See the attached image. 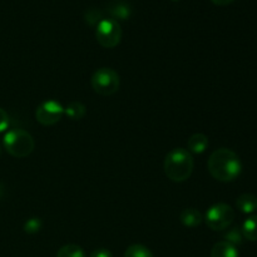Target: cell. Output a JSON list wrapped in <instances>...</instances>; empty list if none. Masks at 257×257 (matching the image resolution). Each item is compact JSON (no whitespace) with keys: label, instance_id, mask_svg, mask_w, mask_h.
I'll list each match as a JSON object with an SVG mask.
<instances>
[{"label":"cell","instance_id":"cell-1","mask_svg":"<svg viewBox=\"0 0 257 257\" xmlns=\"http://www.w3.org/2000/svg\"><path fill=\"white\" fill-rule=\"evenodd\" d=\"M207 168L215 180L220 182H232L241 175L242 163L233 151L220 148L210 156Z\"/></svg>","mask_w":257,"mask_h":257},{"label":"cell","instance_id":"cell-2","mask_svg":"<svg viewBox=\"0 0 257 257\" xmlns=\"http://www.w3.org/2000/svg\"><path fill=\"white\" fill-rule=\"evenodd\" d=\"M165 173L173 182H185L193 171V157L185 148H173L167 153L163 163Z\"/></svg>","mask_w":257,"mask_h":257},{"label":"cell","instance_id":"cell-3","mask_svg":"<svg viewBox=\"0 0 257 257\" xmlns=\"http://www.w3.org/2000/svg\"><path fill=\"white\" fill-rule=\"evenodd\" d=\"M5 151L13 157L25 158L34 151L35 142L33 136L24 130H10L3 140Z\"/></svg>","mask_w":257,"mask_h":257},{"label":"cell","instance_id":"cell-4","mask_svg":"<svg viewBox=\"0 0 257 257\" xmlns=\"http://www.w3.org/2000/svg\"><path fill=\"white\" fill-rule=\"evenodd\" d=\"M92 88L100 95H112L119 89V75L112 68H99L92 75Z\"/></svg>","mask_w":257,"mask_h":257},{"label":"cell","instance_id":"cell-5","mask_svg":"<svg viewBox=\"0 0 257 257\" xmlns=\"http://www.w3.org/2000/svg\"><path fill=\"white\" fill-rule=\"evenodd\" d=\"M235 220V211L227 203H216L211 206L205 215V222L211 230L223 231Z\"/></svg>","mask_w":257,"mask_h":257},{"label":"cell","instance_id":"cell-6","mask_svg":"<svg viewBox=\"0 0 257 257\" xmlns=\"http://www.w3.org/2000/svg\"><path fill=\"white\" fill-rule=\"evenodd\" d=\"M95 38L102 47L114 48L122 39V28L113 18H103L95 27Z\"/></svg>","mask_w":257,"mask_h":257},{"label":"cell","instance_id":"cell-7","mask_svg":"<svg viewBox=\"0 0 257 257\" xmlns=\"http://www.w3.org/2000/svg\"><path fill=\"white\" fill-rule=\"evenodd\" d=\"M64 115V108L59 102L49 99L43 102L35 110V118L43 125H53Z\"/></svg>","mask_w":257,"mask_h":257},{"label":"cell","instance_id":"cell-8","mask_svg":"<svg viewBox=\"0 0 257 257\" xmlns=\"http://www.w3.org/2000/svg\"><path fill=\"white\" fill-rule=\"evenodd\" d=\"M236 207L240 212L250 215L257 210V197L252 193H243L236 200Z\"/></svg>","mask_w":257,"mask_h":257},{"label":"cell","instance_id":"cell-9","mask_svg":"<svg viewBox=\"0 0 257 257\" xmlns=\"http://www.w3.org/2000/svg\"><path fill=\"white\" fill-rule=\"evenodd\" d=\"M188 152L196 153V155H201L205 152L208 147V138L207 136L202 135V133H195L188 138L187 142Z\"/></svg>","mask_w":257,"mask_h":257},{"label":"cell","instance_id":"cell-10","mask_svg":"<svg viewBox=\"0 0 257 257\" xmlns=\"http://www.w3.org/2000/svg\"><path fill=\"white\" fill-rule=\"evenodd\" d=\"M211 257H238L237 247L225 240L220 241L211 250Z\"/></svg>","mask_w":257,"mask_h":257},{"label":"cell","instance_id":"cell-11","mask_svg":"<svg viewBox=\"0 0 257 257\" xmlns=\"http://www.w3.org/2000/svg\"><path fill=\"white\" fill-rule=\"evenodd\" d=\"M180 220L186 227H196V226L201 225L203 217L200 211L196 210V208H186L181 212Z\"/></svg>","mask_w":257,"mask_h":257},{"label":"cell","instance_id":"cell-12","mask_svg":"<svg viewBox=\"0 0 257 257\" xmlns=\"http://www.w3.org/2000/svg\"><path fill=\"white\" fill-rule=\"evenodd\" d=\"M243 237L248 241H257V215L246 218L241 227Z\"/></svg>","mask_w":257,"mask_h":257},{"label":"cell","instance_id":"cell-13","mask_svg":"<svg viewBox=\"0 0 257 257\" xmlns=\"http://www.w3.org/2000/svg\"><path fill=\"white\" fill-rule=\"evenodd\" d=\"M87 113V108L80 102H72L64 108V114L72 120H80Z\"/></svg>","mask_w":257,"mask_h":257},{"label":"cell","instance_id":"cell-14","mask_svg":"<svg viewBox=\"0 0 257 257\" xmlns=\"http://www.w3.org/2000/svg\"><path fill=\"white\" fill-rule=\"evenodd\" d=\"M124 257H155V256H153L152 251H151L148 247L136 243V245H131L130 247L125 250Z\"/></svg>","mask_w":257,"mask_h":257},{"label":"cell","instance_id":"cell-15","mask_svg":"<svg viewBox=\"0 0 257 257\" xmlns=\"http://www.w3.org/2000/svg\"><path fill=\"white\" fill-rule=\"evenodd\" d=\"M57 257H85V253L79 246L65 245L58 250Z\"/></svg>","mask_w":257,"mask_h":257},{"label":"cell","instance_id":"cell-16","mask_svg":"<svg viewBox=\"0 0 257 257\" xmlns=\"http://www.w3.org/2000/svg\"><path fill=\"white\" fill-rule=\"evenodd\" d=\"M242 240H243V235L242 232H241V228L238 227L231 228V230H228L227 232L225 233V241L232 243L233 246L241 245V243H242Z\"/></svg>","mask_w":257,"mask_h":257},{"label":"cell","instance_id":"cell-17","mask_svg":"<svg viewBox=\"0 0 257 257\" xmlns=\"http://www.w3.org/2000/svg\"><path fill=\"white\" fill-rule=\"evenodd\" d=\"M42 226L40 218H30L24 223V231L27 233H37L42 230Z\"/></svg>","mask_w":257,"mask_h":257},{"label":"cell","instance_id":"cell-18","mask_svg":"<svg viewBox=\"0 0 257 257\" xmlns=\"http://www.w3.org/2000/svg\"><path fill=\"white\" fill-rule=\"evenodd\" d=\"M112 14L114 15L115 18H120V19H127L130 17V8L124 4H118L113 8L112 10Z\"/></svg>","mask_w":257,"mask_h":257},{"label":"cell","instance_id":"cell-19","mask_svg":"<svg viewBox=\"0 0 257 257\" xmlns=\"http://www.w3.org/2000/svg\"><path fill=\"white\" fill-rule=\"evenodd\" d=\"M9 115L3 108H0V133L5 132L9 127Z\"/></svg>","mask_w":257,"mask_h":257},{"label":"cell","instance_id":"cell-20","mask_svg":"<svg viewBox=\"0 0 257 257\" xmlns=\"http://www.w3.org/2000/svg\"><path fill=\"white\" fill-rule=\"evenodd\" d=\"M90 257H113V255L107 248H98L90 253Z\"/></svg>","mask_w":257,"mask_h":257},{"label":"cell","instance_id":"cell-21","mask_svg":"<svg viewBox=\"0 0 257 257\" xmlns=\"http://www.w3.org/2000/svg\"><path fill=\"white\" fill-rule=\"evenodd\" d=\"M215 5H218V7H225V5L231 4L233 0H211Z\"/></svg>","mask_w":257,"mask_h":257},{"label":"cell","instance_id":"cell-22","mask_svg":"<svg viewBox=\"0 0 257 257\" xmlns=\"http://www.w3.org/2000/svg\"><path fill=\"white\" fill-rule=\"evenodd\" d=\"M3 195H4V187H3V185L0 183V198L3 197Z\"/></svg>","mask_w":257,"mask_h":257},{"label":"cell","instance_id":"cell-23","mask_svg":"<svg viewBox=\"0 0 257 257\" xmlns=\"http://www.w3.org/2000/svg\"><path fill=\"white\" fill-rule=\"evenodd\" d=\"M172 2H178V0H172Z\"/></svg>","mask_w":257,"mask_h":257}]
</instances>
